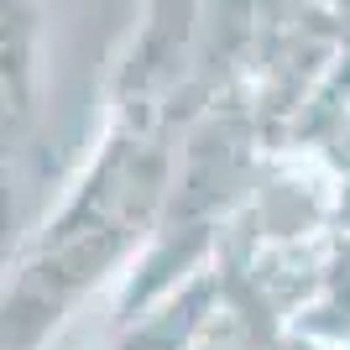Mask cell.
Segmentation results:
<instances>
[{
    "label": "cell",
    "instance_id": "6da1fadb",
    "mask_svg": "<svg viewBox=\"0 0 350 350\" xmlns=\"http://www.w3.org/2000/svg\"><path fill=\"white\" fill-rule=\"evenodd\" d=\"M173 178V152L152 120H136L105 142L94 173L58 209V219L16 251V278L5 288V350H42L68 308L146 235H157Z\"/></svg>",
    "mask_w": 350,
    "mask_h": 350
}]
</instances>
